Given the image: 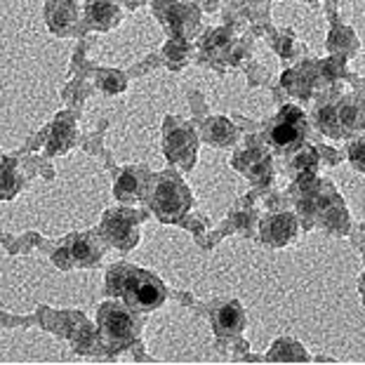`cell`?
<instances>
[{"mask_svg":"<svg viewBox=\"0 0 365 365\" xmlns=\"http://www.w3.org/2000/svg\"><path fill=\"white\" fill-rule=\"evenodd\" d=\"M108 290L123 297V302L135 309V312H151L163 304L165 299V287L156 276L146 274L137 267H125L118 264L106 278Z\"/></svg>","mask_w":365,"mask_h":365,"instance_id":"6da1fadb","label":"cell"},{"mask_svg":"<svg viewBox=\"0 0 365 365\" xmlns=\"http://www.w3.org/2000/svg\"><path fill=\"white\" fill-rule=\"evenodd\" d=\"M189 205H191L189 189H186V186L177 180V177L165 175L156 186H153L151 207H153V212L160 217V220L173 222L180 215H184L186 210H189Z\"/></svg>","mask_w":365,"mask_h":365,"instance_id":"7a4b0ae2","label":"cell"},{"mask_svg":"<svg viewBox=\"0 0 365 365\" xmlns=\"http://www.w3.org/2000/svg\"><path fill=\"white\" fill-rule=\"evenodd\" d=\"M99 330H102L104 339H108L111 344L125 346L137 337L139 325L128 309L108 302V304H102V309H99Z\"/></svg>","mask_w":365,"mask_h":365,"instance_id":"3957f363","label":"cell"},{"mask_svg":"<svg viewBox=\"0 0 365 365\" xmlns=\"http://www.w3.org/2000/svg\"><path fill=\"white\" fill-rule=\"evenodd\" d=\"M102 250L97 247V243L92 238H83L76 236L71 240H66V245H61L57 255H54V262L59 264L61 269H71V267H88V264L97 262Z\"/></svg>","mask_w":365,"mask_h":365,"instance_id":"277c9868","label":"cell"},{"mask_svg":"<svg viewBox=\"0 0 365 365\" xmlns=\"http://www.w3.org/2000/svg\"><path fill=\"white\" fill-rule=\"evenodd\" d=\"M102 234L108 243H113L115 247H123L128 250L137 243V222L135 217L128 212H120V210H113V212L106 215Z\"/></svg>","mask_w":365,"mask_h":365,"instance_id":"5b68a950","label":"cell"},{"mask_svg":"<svg viewBox=\"0 0 365 365\" xmlns=\"http://www.w3.org/2000/svg\"><path fill=\"white\" fill-rule=\"evenodd\" d=\"M158 17L163 19V24H168V29L175 36L182 38H189L196 31V21H198L196 12L186 3H177V5L158 3Z\"/></svg>","mask_w":365,"mask_h":365,"instance_id":"8992f818","label":"cell"},{"mask_svg":"<svg viewBox=\"0 0 365 365\" xmlns=\"http://www.w3.org/2000/svg\"><path fill=\"white\" fill-rule=\"evenodd\" d=\"M45 19H48L52 34L71 36L76 34V24H78V7L71 0H54V3H48Z\"/></svg>","mask_w":365,"mask_h":365,"instance_id":"52a82bcc","label":"cell"},{"mask_svg":"<svg viewBox=\"0 0 365 365\" xmlns=\"http://www.w3.org/2000/svg\"><path fill=\"white\" fill-rule=\"evenodd\" d=\"M165 153L173 163L189 168L193 163V153H196V137H193L191 128L170 130L165 137Z\"/></svg>","mask_w":365,"mask_h":365,"instance_id":"ba28073f","label":"cell"},{"mask_svg":"<svg viewBox=\"0 0 365 365\" xmlns=\"http://www.w3.org/2000/svg\"><path fill=\"white\" fill-rule=\"evenodd\" d=\"M85 17H88V24L92 29L108 31L120 24L123 12L113 0H88L85 3Z\"/></svg>","mask_w":365,"mask_h":365,"instance_id":"9c48e42d","label":"cell"},{"mask_svg":"<svg viewBox=\"0 0 365 365\" xmlns=\"http://www.w3.org/2000/svg\"><path fill=\"white\" fill-rule=\"evenodd\" d=\"M290 115L294 118V115H297V108L290 106ZM281 118L283 120H278L274 125V130H271V142H274L276 146H281V149L299 144V139L304 137V118H299L297 123H294L292 118H287L285 111H283Z\"/></svg>","mask_w":365,"mask_h":365,"instance_id":"30bf717a","label":"cell"},{"mask_svg":"<svg viewBox=\"0 0 365 365\" xmlns=\"http://www.w3.org/2000/svg\"><path fill=\"white\" fill-rule=\"evenodd\" d=\"M149 184V177L139 170H125L115 182V198L123 203H135L144 196V186Z\"/></svg>","mask_w":365,"mask_h":365,"instance_id":"8fae6325","label":"cell"},{"mask_svg":"<svg viewBox=\"0 0 365 365\" xmlns=\"http://www.w3.org/2000/svg\"><path fill=\"white\" fill-rule=\"evenodd\" d=\"M245 316L238 304H227L215 314V328L220 335H238L243 330Z\"/></svg>","mask_w":365,"mask_h":365,"instance_id":"7c38bea8","label":"cell"},{"mask_svg":"<svg viewBox=\"0 0 365 365\" xmlns=\"http://www.w3.org/2000/svg\"><path fill=\"white\" fill-rule=\"evenodd\" d=\"M269 243L274 245H285L287 240L294 236V220L290 215H278L267 224V231H264Z\"/></svg>","mask_w":365,"mask_h":365,"instance_id":"4fadbf2b","label":"cell"},{"mask_svg":"<svg viewBox=\"0 0 365 365\" xmlns=\"http://www.w3.org/2000/svg\"><path fill=\"white\" fill-rule=\"evenodd\" d=\"M337 120L341 132L344 130H361L365 125V111L359 104H346L344 108L337 111Z\"/></svg>","mask_w":365,"mask_h":365,"instance_id":"5bb4252c","label":"cell"},{"mask_svg":"<svg viewBox=\"0 0 365 365\" xmlns=\"http://www.w3.org/2000/svg\"><path fill=\"white\" fill-rule=\"evenodd\" d=\"M21 189V177L10 165H0V198H12Z\"/></svg>","mask_w":365,"mask_h":365,"instance_id":"9a60e30c","label":"cell"},{"mask_svg":"<svg viewBox=\"0 0 365 365\" xmlns=\"http://www.w3.org/2000/svg\"><path fill=\"white\" fill-rule=\"evenodd\" d=\"M271 361H307V354L302 351V349L294 344V341H276V346L271 349L269 354Z\"/></svg>","mask_w":365,"mask_h":365,"instance_id":"2e32d148","label":"cell"},{"mask_svg":"<svg viewBox=\"0 0 365 365\" xmlns=\"http://www.w3.org/2000/svg\"><path fill=\"white\" fill-rule=\"evenodd\" d=\"M207 137H210V142L227 146V144H231V139H234V128H231V123H229V120H222V118H220V120L210 123Z\"/></svg>","mask_w":365,"mask_h":365,"instance_id":"e0dca14e","label":"cell"},{"mask_svg":"<svg viewBox=\"0 0 365 365\" xmlns=\"http://www.w3.org/2000/svg\"><path fill=\"white\" fill-rule=\"evenodd\" d=\"M318 123H321V128L328 132L330 137H339L341 135V128H339V120H337V111H335V108H330V106L323 108Z\"/></svg>","mask_w":365,"mask_h":365,"instance_id":"ac0fdd59","label":"cell"},{"mask_svg":"<svg viewBox=\"0 0 365 365\" xmlns=\"http://www.w3.org/2000/svg\"><path fill=\"white\" fill-rule=\"evenodd\" d=\"M349 158L359 170H365V142H356L349 151Z\"/></svg>","mask_w":365,"mask_h":365,"instance_id":"d6986e66","label":"cell"},{"mask_svg":"<svg viewBox=\"0 0 365 365\" xmlns=\"http://www.w3.org/2000/svg\"><path fill=\"white\" fill-rule=\"evenodd\" d=\"M361 290H363V299H365V278H363V285H361Z\"/></svg>","mask_w":365,"mask_h":365,"instance_id":"ffe728a7","label":"cell"},{"mask_svg":"<svg viewBox=\"0 0 365 365\" xmlns=\"http://www.w3.org/2000/svg\"><path fill=\"white\" fill-rule=\"evenodd\" d=\"M125 3H132V5H137V3H139V0H125Z\"/></svg>","mask_w":365,"mask_h":365,"instance_id":"44dd1931","label":"cell"}]
</instances>
